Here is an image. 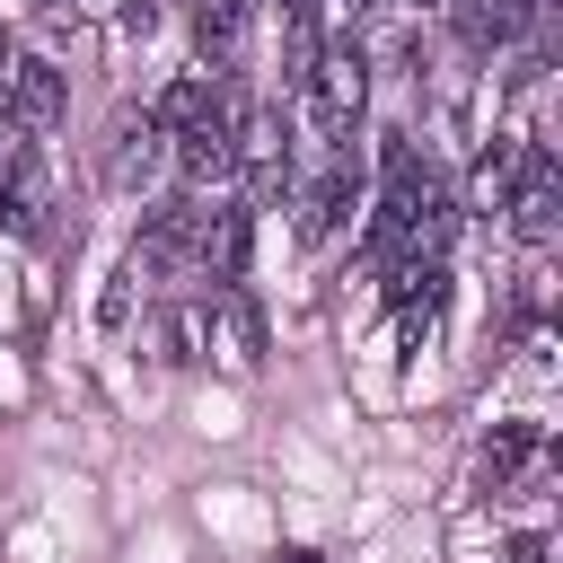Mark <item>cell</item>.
<instances>
[{"label": "cell", "instance_id": "6da1fadb", "mask_svg": "<svg viewBox=\"0 0 563 563\" xmlns=\"http://www.w3.org/2000/svg\"><path fill=\"white\" fill-rule=\"evenodd\" d=\"M308 114H317V132L325 141H343L352 123H361V97H369V62H361V44H317V62H308Z\"/></svg>", "mask_w": 563, "mask_h": 563}, {"label": "cell", "instance_id": "7a4b0ae2", "mask_svg": "<svg viewBox=\"0 0 563 563\" xmlns=\"http://www.w3.org/2000/svg\"><path fill=\"white\" fill-rule=\"evenodd\" d=\"M229 176H246L255 202H273L290 185V132H282V106H246L229 114Z\"/></svg>", "mask_w": 563, "mask_h": 563}, {"label": "cell", "instance_id": "3957f363", "mask_svg": "<svg viewBox=\"0 0 563 563\" xmlns=\"http://www.w3.org/2000/svg\"><path fill=\"white\" fill-rule=\"evenodd\" d=\"M194 246H202V202H194V194H176V202H158V211L141 220V238H132V255H123V264H132V273L150 282V273L185 264Z\"/></svg>", "mask_w": 563, "mask_h": 563}, {"label": "cell", "instance_id": "277c9868", "mask_svg": "<svg viewBox=\"0 0 563 563\" xmlns=\"http://www.w3.org/2000/svg\"><path fill=\"white\" fill-rule=\"evenodd\" d=\"M0 97H9V123H18V132H35V141H44V132L70 114V79H62L53 62H9Z\"/></svg>", "mask_w": 563, "mask_h": 563}, {"label": "cell", "instance_id": "5b68a950", "mask_svg": "<svg viewBox=\"0 0 563 563\" xmlns=\"http://www.w3.org/2000/svg\"><path fill=\"white\" fill-rule=\"evenodd\" d=\"M387 299H396V343H422L449 308V273L440 264H387Z\"/></svg>", "mask_w": 563, "mask_h": 563}, {"label": "cell", "instance_id": "8992f818", "mask_svg": "<svg viewBox=\"0 0 563 563\" xmlns=\"http://www.w3.org/2000/svg\"><path fill=\"white\" fill-rule=\"evenodd\" d=\"M554 202H563V194H554V158L528 141V158H519V185L501 194V211H510V229H519L528 246H545V238H554Z\"/></svg>", "mask_w": 563, "mask_h": 563}, {"label": "cell", "instance_id": "52a82bcc", "mask_svg": "<svg viewBox=\"0 0 563 563\" xmlns=\"http://www.w3.org/2000/svg\"><path fill=\"white\" fill-rule=\"evenodd\" d=\"M158 141H167V132H158L150 114H123V123H114V150H106V185H114V194H141V185L158 176Z\"/></svg>", "mask_w": 563, "mask_h": 563}, {"label": "cell", "instance_id": "ba28073f", "mask_svg": "<svg viewBox=\"0 0 563 563\" xmlns=\"http://www.w3.org/2000/svg\"><path fill=\"white\" fill-rule=\"evenodd\" d=\"M352 202H361V176H352V150H334V167L299 194V238H334Z\"/></svg>", "mask_w": 563, "mask_h": 563}, {"label": "cell", "instance_id": "9c48e42d", "mask_svg": "<svg viewBox=\"0 0 563 563\" xmlns=\"http://www.w3.org/2000/svg\"><path fill=\"white\" fill-rule=\"evenodd\" d=\"M44 211H53V194H44V158L18 150V158L0 167V229L26 238V229H44Z\"/></svg>", "mask_w": 563, "mask_h": 563}, {"label": "cell", "instance_id": "30bf717a", "mask_svg": "<svg viewBox=\"0 0 563 563\" xmlns=\"http://www.w3.org/2000/svg\"><path fill=\"white\" fill-rule=\"evenodd\" d=\"M246 238H255V211H238V202H220V211H202V264L220 273V282H238L246 273Z\"/></svg>", "mask_w": 563, "mask_h": 563}, {"label": "cell", "instance_id": "8fae6325", "mask_svg": "<svg viewBox=\"0 0 563 563\" xmlns=\"http://www.w3.org/2000/svg\"><path fill=\"white\" fill-rule=\"evenodd\" d=\"M211 114H229V88H220V79H202V70H194V79H176V88L150 106V123H158V132H194V123H211Z\"/></svg>", "mask_w": 563, "mask_h": 563}, {"label": "cell", "instance_id": "7c38bea8", "mask_svg": "<svg viewBox=\"0 0 563 563\" xmlns=\"http://www.w3.org/2000/svg\"><path fill=\"white\" fill-rule=\"evenodd\" d=\"M176 167H185V185H220V176H229V114L176 132Z\"/></svg>", "mask_w": 563, "mask_h": 563}, {"label": "cell", "instance_id": "4fadbf2b", "mask_svg": "<svg viewBox=\"0 0 563 563\" xmlns=\"http://www.w3.org/2000/svg\"><path fill=\"white\" fill-rule=\"evenodd\" d=\"M528 26V0H457V35H466V53H493V44H510Z\"/></svg>", "mask_w": 563, "mask_h": 563}, {"label": "cell", "instance_id": "5bb4252c", "mask_svg": "<svg viewBox=\"0 0 563 563\" xmlns=\"http://www.w3.org/2000/svg\"><path fill=\"white\" fill-rule=\"evenodd\" d=\"M220 334H229V361H238V369H255V361H264V325H255V308H246V290H238V282L220 290Z\"/></svg>", "mask_w": 563, "mask_h": 563}, {"label": "cell", "instance_id": "9a60e30c", "mask_svg": "<svg viewBox=\"0 0 563 563\" xmlns=\"http://www.w3.org/2000/svg\"><path fill=\"white\" fill-rule=\"evenodd\" d=\"M194 35H202V62H229L238 35H246V0H202L194 9Z\"/></svg>", "mask_w": 563, "mask_h": 563}, {"label": "cell", "instance_id": "2e32d148", "mask_svg": "<svg viewBox=\"0 0 563 563\" xmlns=\"http://www.w3.org/2000/svg\"><path fill=\"white\" fill-rule=\"evenodd\" d=\"M317 62V0H282V79H308Z\"/></svg>", "mask_w": 563, "mask_h": 563}, {"label": "cell", "instance_id": "e0dca14e", "mask_svg": "<svg viewBox=\"0 0 563 563\" xmlns=\"http://www.w3.org/2000/svg\"><path fill=\"white\" fill-rule=\"evenodd\" d=\"M519 158H528V141H510V132L484 150V167H475V202H484V211H501V194L519 185Z\"/></svg>", "mask_w": 563, "mask_h": 563}, {"label": "cell", "instance_id": "ac0fdd59", "mask_svg": "<svg viewBox=\"0 0 563 563\" xmlns=\"http://www.w3.org/2000/svg\"><path fill=\"white\" fill-rule=\"evenodd\" d=\"M528 449H537V431H528V422H501V431H493V449H484V475H493V493H501V484L528 466Z\"/></svg>", "mask_w": 563, "mask_h": 563}, {"label": "cell", "instance_id": "d6986e66", "mask_svg": "<svg viewBox=\"0 0 563 563\" xmlns=\"http://www.w3.org/2000/svg\"><path fill=\"white\" fill-rule=\"evenodd\" d=\"M158 343H167V361H202V343H211V308H176V317L158 325Z\"/></svg>", "mask_w": 563, "mask_h": 563}, {"label": "cell", "instance_id": "ffe728a7", "mask_svg": "<svg viewBox=\"0 0 563 563\" xmlns=\"http://www.w3.org/2000/svg\"><path fill=\"white\" fill-rule=\"evenodd\" d=\"M132 282H141L132 264H123V273L106 282V299H97V317H106V325H123V317H132Z\"/></svg>", "mask_w": 563, "mask_h": 563}, {"label": "cell", "instance_id": "44dd1931", "mask_svg": "<svg viewBox=\"0 0 563 563\" xmlns=\"http://www.w3.org/2000/svg\"><path fill=\"white\" fill-rule=\"evenodd\" d=\"M123 26H132V35H150V26H158V0H123Z\"/></svg>", "mask_w": 563, "mask_h": 563}, {"label": "cell", "instance_id": "7402d4cb", "mask_svg": "<svg viewBox=\"0 0 563 563\" xmlns=\"http://www.w3.org/2000/svg\"><path fill=\"white\" fill-rule=\"evenodd\" d=\"M510 563H545V537H510Z\"/></svg>", "mask_w": 563, "mask_h": 563}, {"label": "cell", "instance_id": "603a6c76", "mask_svg": "<svg viewBox=\"0 0 563 563\" xmlns=\"http://www.w3.org/2000/svg\"><path fill=\"white\" fill-rule=\"evenodd\" d=\"M282 563H317V554H308V545H282Z\"/></svg>", "mask_w": 563, "mask_h": 563}, {"label": "cell", "instance_id": "cb8c5ba5", "mask_svg": "<svg viewBox=\"0 0 563 563\" xmlns=\"http://www.w3.org/2000/svg\"><path fill=\"white\" fill-rule=\"evenodd\" d=\"M9 62H18V53H9V35H0V79H9Z\"/></svg>", "mask_w": 563, "mask_h": 563}, {"label": "cell", "instance_id": "d4e9b609", "mask_svg": "<svg viewBox=\"0 0 563 563\" xmlns=\"http://www.w3.org/2000/svg\"><path fill=\"white\" fill-rule=\"evenodd\" d=\"M352 9H378V0H352Z\"/></svg>", "mask_w": 563, "mask_h": 563}, {"label": "cell", "instance_id": "484cf974", "mask_svg": "<svg viewBox=\"0 0 563 563\" xmlns=\"http://www.w3.org/2000/svg\"><path fill=\"white\" fill-rule=\"evenodd\" d=\"M44 9H62V0H44Z\"/></svg>", "mask_w": 563, "mask_h": 563}]
</instances>
